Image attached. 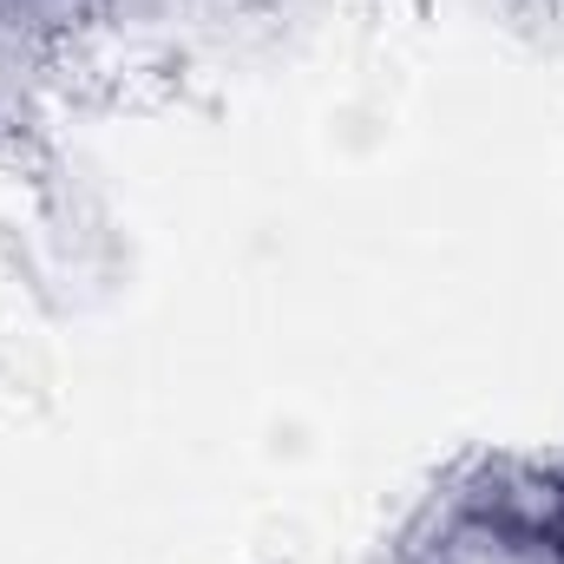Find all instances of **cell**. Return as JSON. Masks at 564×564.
<instances>
[]
</instances>
